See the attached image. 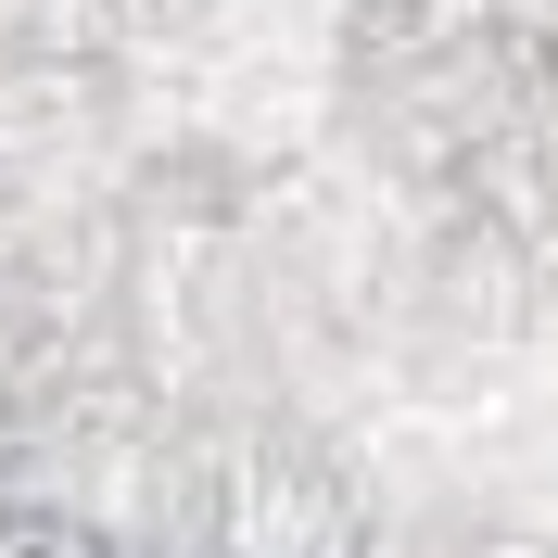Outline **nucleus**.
I'll use <instances>...</instances> for the list:
<instances>
[{
	"instance_id": "obj_1",
	"label": "nucleus",
	"mask_w": 558,
	"mask_h": 558,
	"mask_svg": "<svg viewBox=\"0 0 558 558\" xmlns=\"http://www.w3.org/2000/svg\"><path fill=\"white\" fill-rule=\"evenodd\" d=\"M0 558H102V533L51 521V508H0Z\"/></svg>"
}]
</instances>
